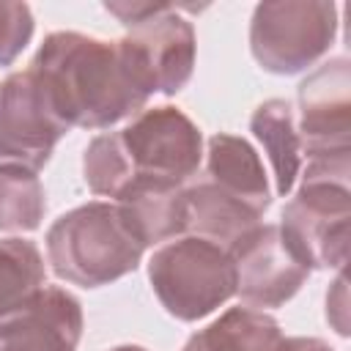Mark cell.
<instances>
[{"mask_svg":"<svg viewBox=\"0 0 351 351\" xmlns=\"http://www.w3.org/2000/svg\"><path fill=\"white\" fill-rule=\"evenodd\" d=\"M27 69L69 129H110L143 112L151 99L118 41L77 30L49 33Z\"/></svg>","mask_w":351,"mask_h":351,"instance_id":"obj_1","label":"cell"},{"mask_svg":"<svg viewBox=\"0 0 351 351\" xmlns=\"http://www.w3.org/2000/svg\"><path fill=\"white\" fill-rule=\"evenodd\" d=\"M44 241L52 271L80 288H101L132 274L145 252L112 200H90L60 214Z\"/></svg>","mask_w":351,"mask_h":351,"instance_id":"obj_2","label":"cell"},{"mask_svg":"<svg viewBox=\"0 0 351 351\" xmlns=\"http://www.w3.org/2000/svg\"><path fill=\"white\" fill-rule=\"evenodd\" d=\"M299 178V189L280 217L282 239L310 271H340L348 261L351 156L307 159Z\"/></svg>","mask_w":351,"mask_h":351,"instance_id":"obj_3","label":"cell"},{"mask_svg":"<svg viewBox=\"0 0 351 351\" xmlns=\"http://www.w3.org/2000/svg\"><path fill=\"white\" fill-rule=\"evenodd\" d=\"M151 288L167 315L178 321H200L236 296V266L225 247L184 233L148 261Z\"/></svg>","mask_w":351,"mask_h":351,"instance_id":"obj_4","label":"cell"},{"mask_svg":"<svg viewBox=\"0 0 351 351\" xmlns=\"http://www.w3.org/2000/svg\"><path fill=\"white\" fill-rule=\"evenodd\" d=\"M337 25L332 0H266L250 19V52L269 74H302L329 52Z\"/></svg>","mask_w":351,"mask_h":351,"instance_id":"obj_5","label":"cell"},{"mask_svg":"<svg viewBox=\"0 0 351 351\" xmlns=\"http://www.w3.org/2000/svg\"><path fill=\"white\" fill-rule=\"evenodd\" d=\"M134 178L189 184L203 162V134L178 107L162 104L137 112L121 132Z\"/></svg>","mask_w":351,"mask_h":351,"instance_id":"obj_6","label":"cell"},{"mask_svg":"<svg viewBox=\"0 0 351 351\" xmlns=\"http://www.w3.org/2000/svg\"><path fill=\"white\" fill-rule=\"evenodd\" d=\"M178 11V5L165 3L162 11L118 38L137 85L148 96H176L192 80L197 38L192 22L184 19Z\"/></svg>","mask_w":351,"mask_h":351,"instance_id":"obj_7","label":"cell"},{"mask_svg":"<svg viewBox=\"0 0 351 351\" xmlns=\"http://www.w3.org/2000/svg\"><path fill=\"white\" fill-rule=\"evenodd\" d=\"M69 132L30 69L0 82V162L38 173Z\"/></svg>","mask_w":351,"mask_h":351,"instance_id":"obj_8","label":"cell"},{"mask_svg":"<svg viewBox=\"0 0 351 351\" xmlns=\"http://www.w3.org/2000/svg\"><path fill=\"white\" fill-rule=\"evenodd\" d=\"M296 132L307 159L351 156V60L329 58L296 88Z\"/></svg>","mask_w":351,"mask_h":351,"instance_id":"obj_9","label":"cell"},{"mask_svg":"<svg viewBox=\"0 0 351 351\" xmlns=\"http://www.w3.org/2000/svg\"><path fill=\"white\" fill-rule=\"evenodd\" d=\"M228 252L236 266V296L252 310L282 307L310 277V269L282 239L280 225L271 222L252 228Z\"/></svg>","mask_w":351,"mask_h":351,"instance_id":"obj_10","label":"cell"},{"mask_svg":"<svg viewBox=\"0 0 351 351\" xmlns=\"http://www.w3.org/2000/svg\"><path fill=\"white\" fill-rule=\"evenodd\" d=\"M82 304L60 285H44L27 307L0 324V351H77Z\"/></svg>","mask_w":351,"mask_h":351,"instance_id":"obj_11","label":"cell"},{"mask_svg":"<svg viewBox=\"0 0 351 351\" xmlns=\"http://www.w3.org/2000/svg\"><path fill=\"white\" fill-rule=\"evenodd\" d=\"M222 192L233 195L255 214H266L271 206V186L261 154L239 134L217 132L206 143V176Z\"/></svg>","mask_w":351,"mask_h":351,"instance_id":"obj_12","label":"cell"},{"mask_svg":"<svg viewBox=\"0 0 351 351\" xmlns=\"http://www.w3.org/2000/svg\"><path fill=\"white\" fill-rule=\"evenodd\" d=\"M184 186L154 178H134L126 192L115 200L126 225L143 247L167 244L186 233Z\"/></svg>","mask_w":351,"mask_h":351,"instance_id":"obj_13","label":"cell"},{"mask_svg":"<svg viewBox=\"0 0 351 351\" xmlns=\"http://www.w3.org/2000/svg\"><path fill=\"white\" fill-rule=\"evenodd\" d=\"M184 203H186V233L208 239L225 250L239 244L252 228L263 222L261 214H255L233 195L222 192L208 178L186 184Z\"/></svg>","mask_w":351,"mask_h":351,"instance_id":"obj_14","label":"cell"},{"mask_svg":"<svg viewBox=\"0 0 351 351\" xmlns=\"http://www.w3.org/2000/svg\"><path fill=\"white\" fill-rule=\"evenodd\" d=\"M250 132L269 156L274 173V192L280 197H288L302 173V140L296 132L293 107L285 99H266L255 107L250 118Z\"/></svg>","mask_w":351,"mask_h":351,"instance_id":"obj_15","label":"cell"},{"mask_svg":"<svg viewBox=\"0 0 351 351\" xmlns=\"http://www.w3.org/2000/svg\"><path fill=\"white\" fill-rule=\"evenodd\" d=\"M280 324L252 307H230L206 329L195 332L181 351H277Z\"/></svg>","mask_w":351,"mask_h":351,"instance_id":"obj_16","label":"cell"},{"mask_svg":"<svg viewBox=\"0 0 351 351\" xmlns=\"http://www.w3.org/2000/svg\"><path fill=\"white\" fill-rule=\"evenodd\" d=\"M44 285L47 269L38 244L22 236L0 239V324L27 307Z\"/></svg>","mask_w":351,"mask_h":351,"instance_id":"obj_17","label":"cell"},{"mask_svg":"<svg viewBox=\"0 0 351 351\" xmlns=\"http://www.w3.org/2000/svg\"><path fill=\"white\" fill-rule=\"evenodd\" d=\"M47 214V192L36 170L0 162V233H30Z\"/></svg>","mask_w":351,"mask_h":351,"instance_id":"obj_18","label":"cell"},{"mask_svg":"<svg viewBox=\"0 0 351 351\" xmlns=\"http://www.w3.org/2000/svg\"><path fill=\"white\" fill-rule=\"evenodd\" d=\"M82 178L88 189L99 197H110L112 203L126 192L134 181V167L121 143L118 132L96 134L82 154Z\"/></svg>","mask_w":351,"mask_h":351,"instance_id":"obj_19","label":"cell"},{"mask_svg":"<svg viewBox=\"0 0 351 351\" xmlns=\"http://www.w3.org/2000/svg\"><path fill=\"white\" fill-rule=\"evenodd\" d=\"M36 30L33 11L27 3L0 0V66H11L30 44Z\"/></svg>","mask_w":351,"mask_h":351,"instance_id":"obj_20","label":"cell"},{"mask_svg":"<svg viewBox=\"0 0 351 351\" xmlns=\"http://www.w3.org/2000/svg\"><path fill=\"white\" fill-rule=\"evenodd\" d=\"M326 321L335 326L340 337H348V288H346V271H337V280L332 282L326 293Z\"/></svg>","mask_w":351,"mask_h":351,"instance_id":"obj_21","label":"cell"},{"mask_svg":"<svg viewBox=\"0 0 351 351\" xmlns=\"http://www.w3.org/2000/svg\"><path fill=\"white\" fill-rule=\"evenodd\" d=\"M165 3H151V0H110L104 3V11L112 14L123 27H134L140 22H145L148 16H154L156 11H162Z\"/></svg>","mask_w":351,"mask_h":351,"instance_id":"obj_22","label":"cell"},{"mask_svg":"<svg viewBox=\"0 0 351 351\" xmlns=\"http://www.w3.org/2000/svg\"><path fill=\"white\" fill-rule=\"evenodd\" d=\"M277 351H335L326 340L321 337H304V335H296V337H282Z\"/></svg>","mask_w":351,"mask_h":351,"instance_id":"obj_23","label":"cell"},{"mask_svg":"<svg viewBox=\"0 0 351 351\" xmlns=\"http://www.w3.org/2000/svg\"><path fill=\"white\" fill-rule=\"evenodd\" d=\"M110 351H148V348H143V346H115Z\"/></svg>","mask_w":351,"mask_h":351,"instance_id":"obj_24","label":"cell"}]
</instances>
